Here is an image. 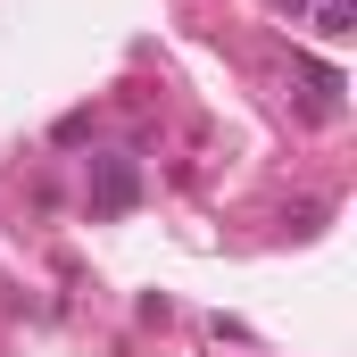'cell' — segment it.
<instances>
[{
	"label": "cell",
	"mask_w": 357,
	"mask_h": 357,
	"mask_svg": "<svg viewBox=\"0 0 357 357\" xmlns=\"http://www.w3.org/2000/svg\"><path fill=\"white\" fill-rule=\"evenodd\" d=\"M133 191H142V175H133V158H100V175H91V208H100V216L133 208Z\"/></svg>",
	"instance_id": "cell-1"
}]
</instances>
